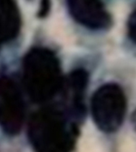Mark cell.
Here are the masks:
<instances>
[{"label": "cell", "mask_w": 136, "mask_h": 152, "mask_svg": "<svg viewBox=\"0 0 136 152\" xmlns=\"http://www.w3.org/2000/svg\"><path fill=\"white\" fill-rule=\"evenodd\" d=\"M87 84L88 74L84 69L73 71L63 81L62 88H64V99L68 103V108L79 118L85 114L84 96Z\"/></svg>", "instance_id": "cell-6"}, {"label": "cell", "mask_w": 136, "mask_h": 152, "mask_svg": "<svg viewBox=\"0 0 136 152\" xmlns=\"http://www.w3.org/2000/svg\"><path fill=\"white\" fill-rule=\"evenodd\" d=\"M63 77L59 61L51 50L35 48L23 60V83L33 102L52 99L62 88Z\"/></svg>", "instance_id": "cell-1"}, {"label": "cell", "mask_w": 136, "mask_h": 152, "mask_svg": "<svg viewBox=\"0 0 136 152\" xmlns=\"http://www.w3.org/2000/svg\"><path fill=\"white\" fill-rule=\"evenodd\" d=\"M25 102L18 85L9 77H0V128L14 136L22 129Z\"/></svg>", "instance_id": "cell-4"}, {"label": "cell", "mask_w": 136, "mask_h": 152, "mask_svg": "<svg viewBox=\"0 0 136 152\" xmlns=\"http://www.w3.org/2000/svg\"><path fill=\"white\" fill-rule=\"evenodd\" d=\"M0 45H1V44H0Z\"/></svg>", "instance_id": "cell-9"}, {"label": "cell", "mask_w": 136, "mask_h": 152, "mask_svg": "<svg viewBox=\"0 0 136 152\" xmlns=\"http://www.w3.org/2000/svg\"><path fill=\"white\" fill-rule=\"evenodd\" d=\"M21 27V17L15 0H0V44L15 39Z\"/></svg>", "instance_id": "cell-7"}, {"label": "cell", "mask_w": 136, "mask_h": 152, "mask_svg": "<svg viewBox=\"0 0 136 152\" xmlns=\"http://www.w3.org/2000/svg\"><path fill=\"white\" fill-rule=\"evenodd\" d=\"M72 17L79 24L91 29H105L111 18L101 0H67Z\"/></svg>", "instance_id": "cell-5"}, {"label": "cell", "mask_w": 136, "mask_h": 152, "mask_svg": "<svg viewBox=\"0 0 136 152\" xmlns=\"http://www.w3.org/2000/svg\"><path fill=\"white\" fill-rule=\"evenodd\" d=\"M28 140L37 151L63 152L73 148L77 128L69 123L63 112L56 108H43L34 113L28 124Z\"/></svg>", "instance_id": "cell-2"}, {"label": "cell", "mask_w": 136, "mask_h": 152, "mask_svg": "<svg viewBox=\"0 0 136 152\" xmlns=\"http://www.w3.org/2000/svg\"><path fill=\"white\" fill-rule=\"evenodd\" d=\"M129 34L132 41L135 40V13L133 12L130 19L129 25Z\"/></svg>", "instance_id": "cell-8"}, {"label": "cell", "mask_w": 136, "mask_h": 152, "mask_svg": "<svg viewBox=\"0 0 136 152\" xmlns=\"http://www.w3.org/2000/svg\"><path fill=\"white\" fill-rule=\"evenodd\" d=\"M93 121L99 129L112 133L120 129L126 112V98L117 84L109 83L99 88L91 101Z\"/></svg>", "instance_id": "cell-3"}]
</instances>
